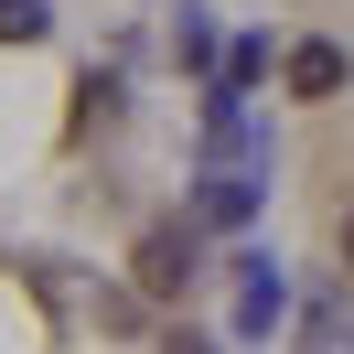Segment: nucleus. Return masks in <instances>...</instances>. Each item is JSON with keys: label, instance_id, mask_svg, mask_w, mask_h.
I'll list each match as a JSON object with an SVG mask.
<instances>
[{"label": "nucleus", "instance_id": "f257e3e1", "mask_svg": "<svg viewBox=\"0 0 354 354\" xmlns=\"http://www.w3.org/2000/svg\"><path fill=\"white\" fill-rule=\"evenodd\" d=\"M183 279H194V236H183V225H151V236H140V290H151V301H183Z\"/></svg>", "mask_w": 354, "mask_h": 354}, {"label": "nucleus", "instance_id": "f03ea898", "mask_svg": "<svg viewBox=\"0 0 354 354\" xmlns=\"http://www.w3.org/2000/svg\"><path fill=\"white\" fill-rule=\"evenodd\" d=\"M344 44H290V97H344Z\"/></svg>", "mask_w": 354, "mask_h": 354}, {"label": "nucleus", "instance_id": "7ed1b4c3", "mask_svg": "<svg viewBox=\"0 0 354 354\" xmlns=\"http://www.w3.org/2000/svg\"><path fill=\"white\" fill-rule=\"evenodd\" d=\"M44 32V0H0V44H32Z\"/></svg>", "mask_w": 354, "mask_h": 354}, {"label": "nucleus", "instance_id": "20e7f679", "mask_svg": "<svg viewBox=\"0 0 354 354\" xmlns=\"http://www.w3.org/2000/svg\"><path fill=\"white\" fill-rule=\"evenodd\" d=\"M344 268H354V215H344Z\"/></svg>", "mask_w": 354, "mask_h": 354}]
</instances>
